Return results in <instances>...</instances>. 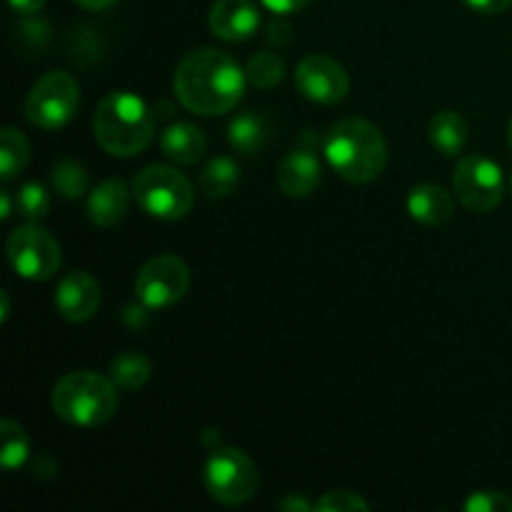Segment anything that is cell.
Here are the masks:
<instances>
[{"instance_id":"6da1fadb","label":"cell","mask_w":512,"mask_h":512,"mask_svg":"<svg viewBox=\"0 0 512 512\" xmlns=\"http://www.w3.org/2000/svg\"><path fill=\"white\" fill-rule=\"evenodd\" d=\"M245 83V68L218 48L193 50L180 60L173 75V90L180 105L205 118L230 113L243 98Z\"/></svg>"},{"instance_id":"7a4b0ae2","label":"cell","mask_w":512,"mask_h":512,"mask_svg":"<svg viewBox=\"0 0 512 512\" xmlns=\"http://www.w3.org/2000/svg\"><path fill=\"white\" fill-rule=\"evenodd\" d=\"M323 155L333 173L348 183L363 185L383 175L388 165V143L370 120L345 118L325 133Z\"/></svg>"},{"instance_id":"3957f363","label":"cell","mask_w":512,"mask_h":512,"mask_svg":"<svg viewBox=\"0 0 512 512\" xmlns=\"http://www.w3.org/2000/svg\"><path fill=\"white\" fill-rule=\"evenodd\" d=\"M93 133L108 155L133 158L153 143L155 113L130 90H113L95 108Z\"/></svg>"},{"instance_id":"277c9868","label":"cell","mask_w":512,"mask_h":512,"mask_svg":"<svg viewBox=\"0 0 512 512\" xmlns=\"http://www.w3.org/2000/svg\"><path fill=\"white\" fill-rule=\"evenodd\" d=\"M118 390L113 378L93 370L68 373L55 383L53 410L60 420L75 428H98L118 410Z\"/></svg>"},{"instance_id":"5b68a950","label":"cell","mask_w":512,"mask_h":512,"mask_svg":"<svg viewBox=\"0 0 512 512\" xmlns=\"http://www.w3.org/2000/svg\"><path fill=\"white\" fill-rule=\"evenodd\" d=\"M133 198L140 208L158 220H180L195 203L193 183L170 165H148L133 178Z\"/></svg>"},{"instance_id":"8992f818","label":"cell","mask_w":512,"mask_h":512,"mask_svg":"<svg viewBox=\"0 0 512 512\" xmlns=\"http://www.w3.org/2000/svg\"><path fill=\"white\" fill-rule=\"evenodd\" d=\"M203 485L215 503L235 508L248 503L258 490V468L243 450L218 445L205 460Z\"/></svg>"},{"instance_id":"52a82bcc","label":"cell","mask_w":512,"mask_h":512,"mask_svg":"<svg viewBox=\"0 0 512 512\" xmlns=\"http://www.w3.org/2000/svg\"><path fill=\"white\" fill-rule=\"evenodd\" d=\"M78 105V80L63 70H50L30 88L25 98V118L40 130H58L75 118Z\"/></svg>"},{"instance_id":"ba28073f","label":"cell","mask_w":512,"mask_h":512,"mask_svg":"<svg viewBox=\"0 0 512 512\" xmlns=\"http://www.w3.org/2000/svg\"><path fill=\"white\" fill-rule=\"evenodd\" d=\"M10 265L25 280H50L60 268L63 250L55 235L38 223H25L10 233L5 245Z\"/></svg>"},{"instance_id":"9c48e42d","label":"cell","mask_w":512,"mask_h":512,"mask_svg":"<svg viewBox=\"0 0 512 512\" xmlns=\"http://www.w3.org/2000/svg\"><path fill=\"white\" fill-rule=\"evenodd\" d=\"M453 190L470 213H490L503 203V168L488 155H465L455 165Z\"/></svg>"},{"instance_id":"30bf717a","label":"cell","mask_w":512,"mask_h":512,"mask_svg":"<svg viewBox=\"0 0 512 512\" xmlns=\"http://www.w3.org/2000/svg\"><path fill=\"white\" fill-rule=\"evenodd\" d=\"M190 288V270L178 255L150 258L135 275V295L148 310L173 308Z\"/></svg>"},{"instance_id":"8fae6325","label":"cell","mask_w":512,"mask_h":512,"mask_svg":"<svg viewBox=\"0 0 512 512\" xmlns=\"http://www.w3.org/2000/svg\"><path fill=\"white\" fill-rule=\"evenodd\" d=\"M295 88L320 105H335L348 95L350 78L343 65L323 53L305 55L295 68Z\"/></svg>"},{"instance_id":"7c38bea8","label":"cell","mask_w":512,"mask_h":512,"mask_svg":"<svg viewBox=\"0 0 512 512\" xmlns=\"http://www.w3.org/2000/svg\"><path fill=\"white\" fill-rule=\"evenodd\" d=\"M100 283L85 270H73L60 280L58 290H55V308H58L60 318L68 323H85L93 318L100 308Z\"/></svg>"},{"instance_id":"4fadbf2b","label":"cell","mask_w":512,"mask_h":512,"mask_svg":"<svg viewBox=\"0 0 512 512\" xmlns=\"http://www.w3.org/2000/svg\"><path fill=\"white\" fill-rule=\"evenodd\" d=\"M260 23V8L253 0H218L208 15L210 33L225 43L250 40L260 30Z\"/></svg>"},{"instance_id":"5bb4252c","label":"cell","mask_w":512,"mask_h":512,"mask_svg":"<svg viewBox=\"0 0 512 512\" xmlns=\"http://www.w3.org/2000/svg\"><path fill=\"white\" fill-rule=\"evenodd\" d=\"M320 178H323L320 158L315 155V148L305 145L290 150L278 168V185L288 198H308L320 185Z\"/></svg>"},{"instance_id":"9a60e30c","label":"cell","mask_w":512,"mask_h":512,"mask_svg":"<svg viewBox=\"0 0 512 512\" xmlns=\"http://www.w3.org/2000/svg\"><path fill=\"white\" fill-rule=\"evenodd\" d=\"M130 195H133V188H128V183L120 178H108L95 185L88 195V205H85L90 223L98 228L118 225L128 215Z\"/></svg>"},{"instance_id":"2e32d148","label":"cell","mask_w":512,"mask_h":512,"mask_svg":"<svg viewBox=\"0 0 512 512\" xmlns=\"http://www.w3.org/2000/svg\"><path fill=\"white\" fill-rule=\"evenodd\" d=\"M408 213L415 223L423 225H445L455 215V198L445 188L433 183L415 185L408 193Z\"/></svg>"},{"instance_id":"e0dca14e","label":"cell","mask_w":512,"mask_h":512,"mask_svg":"<svg viewBox=\"0 0 512 512\" xmlns=\"http://www.w3.org/2000/svg\"><path fill=\"white\" fill-rule=\"evenodd\" d=\"M160 150L178 165H195L208 150V138L193 123H173L160 135Z\"/></svg>"},{"instance_id":"ac0fdd59","label":"cell","mask_w":512,"mask_h":512,"mask_svg":"<svg viewBox=\"0 0 512 512\" xmlns=\"http://www.w3.org/2000/svg\"><path fill=\"white\" fill-rule=\"evenodd\" d=\"M428 138L438 153H443L445 158H455L463 153L465 143H468V123L455 110H440L430 120Z\"/></svg>"},{"instance_id":"d6986e66","label":"cell","mask_w":512,"mask_h":512,"mask_svg":"<svg viewBox=\"0 0 512 512\" xmlns=\"http://www.w3.org/2000/svg\"><path fill=\"white\" fill-rule=\"evenodd\" d=\"M268 130V120L258 110H248V113H240L230 120L228 140L240 155H255L268 143Z\"/></svg>"},{"instance_id":"ffe728a7","label":"cell","mask_w":512,"mask_h":512,"mask_svg":"<svg viewBox=\"0 0 512 512\" xmlns=\"http://www.w3.org/2000/svg\"><path fill=\"white\" fill-rule=\"evenodd\" d=\"M240 183V168L230 155H218L208 160V165L200 173V188L208 198H225Z\"/></svg>"},{"instance_id":"44dd1931","label":"cell","mask_w":512,"mask_h":512,"mask_svg":"<svg viewBox=\"0 0 512 512\" xmlns=\"http://www.w3.org/2000/svg\"><path fill=\"white\" fill-rule=\"evenodd\" d=\"M150 375H153V365L138 350H125L110 365V378H113V383L120 390H128V393L143 388L150 380Z\"/></svg>"},{"instance_id":"7402d4cb","label":"cell","mask_w":512,"mask_h":512,"mask_svg":"<svg viewBox=\"0 0 512 512\" xmlns=\"http://www.w3.org/2000/svg\"><path fill=\"white\" fill-rule=\"evenodd\" d=\"M30 160V145L25 135L15 128H3L0 133V180L10 183L25 170Z\"/></svg>"},{"instance_id":"603a6c76","label":"cell","mask_w":512,"mask_h":512,"mask_svg":"<svg viewBox=\"0 0 512 512\" xmlns=\"http://www.w3.org/2000/svg\"><path fill=\"white\" fill-rule=\"evenodd\" d=\"M30 458V440L28 433L15 420H3L0 423V465L3 470L13 473V470L23 468Z\"/></svg>"},{"instance_id":"cb8c5ba5","label":"cell","mask_w":512,"mask_h":512,"mask_svg":"<svg viewBox=\"0 0 512 512\" xmlns=\"http://www.w3.org/2000/svg\"><path fill=\"white\" fill-rule=\"evenodd\" d=\"M53 190L60 198L78 200L88 193V170L75 160H58L53 165Z\"/></svg>"},{"instance_id":"d4e9b609","label":"cell","mask_w":512,"mask_h":512,"mask_svg":"<svg viewBox=\"0 0 512 512\" xmlns=\"http://www.w3.org/2000/svg\"><path fill=\"white\" fill-rule=\"evenodd\" d=\"M245 75H248V83L255 85V88L270 90L283 80L285 75V63L278 53H270V50H263V53H255L253 58L245 65Z\"/></svg>"},{"instance_id":"484cf974","label":"cell","mask_w":512,"mask_h":512,"mask_svg":"<svg viewBox=\"0 0 512 512\" xmlns=\"http://www.w3.org/2000/svg\"><path fill=\"white\" fill-rule=\"evenodd\" d=\"M15 208L23 215L28 223H38L45 215L50 213V193L43 183L38 180H30L15 195Z\"/></svg>"},{"instance_id":"4316f807","label":"cell","mask_w":512,"mask_h":512,"mask_svg":"<svg viewBox=\"0 0 512 512\" xmlns=\"http://www.w3.org/2000/svg\"><path fill=\"white\" fill-rule=\"evenodd\" d=\"M318 510L328 512H350V510H370L368 500L360 498L353 490H333V493H325L323 498L315 505Z\"/></svg>"},{"instance_id":"83f0119b","label":"cell","mask_w":512,"mask_h":512,"mask_svg":"<svg viewBox=\"0 0 512 512\" xmlns=\"http://www.w3.org/2000/svg\"><path fill=\"white\" fill-rule=\"evenodd\" d=\"M468 512H512V500L498 490H478L463 505Z\"/></svg>"},{"instance_id":"f1b7e54d","label":"cell","mask_w":512,"mask_h":512,"mask_svg":"<svg viewBox=\"0 0 512 512\" xmlns=\"http://www.w3.org/2000/svg\"><path fill=\"white\" fill-rule=\"evenodd\" d=\"M263 3V8H268L270 13L280 15V18H285V15L290 13H298V10L308 8L310 0H260Z\"/></svg>"},{"instance_id":"f546056e","label":"cell","mask_w":512,"mask_h":512,"mask_svg":"<svg viewBox=\"0 0 512 512\" xmlns=\"http://www.w3.org/2000/svg\"><path fill=\"white\" fill-rule=\"evenodd\" d=\"M470 10L483 15H498L503 10H508L512 5V0H463Z\"/></svg>"},{"instance_id":"4dcf8cb0","label":"cell","mask_w":512,"mask_h":512,"mask_svg":"<svg viewBox=\"0 0 512 512\" xmlns=\"http://www.w3.org/2000/svg\"><path fill=\"white\" fill-rule=\"evenodd\" d=\"M278 18H280V15H278ZM278 18H275L273 23L268 25V30H270L268 40H270V43H275V45H278V43L285 45V43H288L290 30H293V28H290V25L285 23V20H278Z\"/></svg>"},{"instance_id":"1f68e13d","label":"cell","mask_w":512,"mask_h":512,"mask_svg":"<svg viewBox=\"0 0 512 512\" xmlns=\"http://www.w3.org/2000/svg\"><path fill=\"white\" fill-rule=\"evenodd\" d=\"M8 5L18 15H35V13H40V10H43L45 0H8Z\"/></svg>"},{"instance_id":"d6a6232c","label":"cell","mask_w":512,"mask_h":512,"mask_svg":"<svg viewBox=\"0 0 512 512\" xmlns=\"http://www.w3.org/2000/svg\"><path fill=\"white\" fill-rule=\"evenodd\" d=\"M75 3L85 10H108V8H113L118 0H75Z\"/></svg>"},{"instance_id":"836d02e7","label":"cell","mask_w":512,"mask_h":512,"mask_svg":"<svg viewBox=\"0 0 512 512\" xmlns=\"http://www.w3.org/2000/svg\"><path fill=\"white\" fill-rule=\"evenodd\" d=\"M280 510H303V512H308V510H313V505L305 503V500H300V498H295V495H290V498H285L283 503H280Z\"/></svg>"},{"instance_id":"e575fe53","label":"cell","mask_w":512,"mask_h":512,"mask_svg":"<svg viewBox=\"0 0 512 512\" xmlns=\"http://www.w3.org/2000/svg\"><path fill=\"white\" fill-rule=\"evenodd\" d=\"M10 215H13V198H10L8 190H3V193H0V218L8 220Z\"/></svg>"},{"instance_id":"d590c367","label":"cell","mask_w":512,"mask_h":512,"mask_svg":"<svg viewBox=\"0 0 512 512\" xmlns=\"http://www.w3.org/2000/svg\"><path fill=\"white\" fill-rule=\"evenodd\" d=\"M0 300H3V313H0V323H8V315H10L8 290H0Z\"/></svg>"},{"instance_id":"8d00e7d4","label":"cell","mask_w":512,"mask_h":512,"mask_svg":"<svg viewBox=\"0 0 512 512\" xmlns=\"http://www.w3.org/2000/svg\"><path fill=\"white\" fill-rule=\"evenodd\" d=\"M508 143H510V148H512V120H510V125H508Z\"/></svg>"}]
</instances>
